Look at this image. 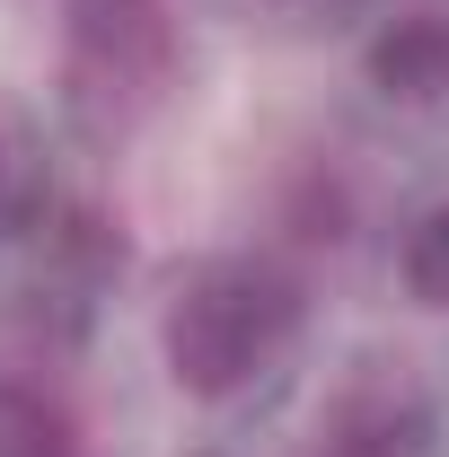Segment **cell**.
<instances>
[{
    "label": "cell",
    "mask_w": 449,
    "mask_h": 457,
    "mask_svg": "<svg viewBox=\"0 0 449 457\" xmlns=\"http://www.w3.org/2000/svg\"><path fill=\"white\" fill-rule=\"evenodd\" d=\"M370 88L388 106H441L449 97V18L441 9H405L370 36Z\"/></svg>",
    "instance_id": "5"
},
{
    "label": "cell",
    "mask_w": 449,
    "mask_h": 457,
    "mask_svg": "<svg viewBox=\"0 0 449 457\" xmlns=\"http://www.w3.org/2000/svg\"><path fill=\"white\" fill-rule=\"evenodd\" d=\"M18 212V176H9V141H0V220Z\"/></svg>",
    "instance_id": "8"
},
{
    "label": "cell",
    "mask_w": 449,
    "mask_h": 457,
    "mask_svg": "<svg viewBox=\"0 0 449 457\" xmlns=\"http://www.w3.org/2000/svg\"><path fill=\"white\" fill-rule=\"evenodd\" d=\"M274 9H300V18H335V9H352V0H274Z\"/></svg>",
    "instance_id": "9"
},
{
    "label": "cell",
    "mask_w": 449,
    "mask_h": 457,
    "mask_svg": "<svg viewBox=\"0 0 449 457\" xmlns=\"http://www.w3.org/2000/svg\"><path fill=\"white\" fill-rule=\"evenodd\" d=\"M300 317H309V299L274 255H203L168 290V317H159L168 378L185 396H238L291 352Z\"/></svg>",
    "instance_id": "1"
},
{
    "label": "cell",
    "mask_w": 449,
    "mask_h": 457,
    "mask_svg": "<svg viewBox=\"0 0 449 457\" xmlns=\"http://www.w3.org/2000/svg\"><path fill=\"white\" fill-rule=\"evenodd\" d=\"M423 449H432V404L388 370L352 378L318 422V457H423Z\"/></svg>",
    "instance_id": "4"
},
{
    "label": "cell",
    "mask_w": 449,
    "mask_h": 457,
    "mask_svg": "<svg viewBox=\"0 0 449 457\" xmlns=\"http://www.w3.org/2000/svg\"><path fill=\"white\" fill-rule=\"evenodd\" d=\"M176 79V36L159 0H80L71 9V54H62V88L89 132H132L141 114L168 97Z\"/></svg>",
    "instance_id": "3"
},
{
    "label": "cell",
    "mask_w": 449,
    "mask_h": 457,
    "mask_svg": "<svg viewBox=\"0 0 449 457\" xmlns=\"http://www.w3.org/2000/svg\"><path fill=\"white\" fill-rule=\"evenodd\" d=\"M0 457H71L54 440V431H9V440H0Z\"/></svg>",
    "instance_id": "7"
},
{
    "label": "cell",
    "mask_w": 449,
    "mask_h": 457,
    "mask_svg": "<svg viewBox=\"0 0 449 457\" xmlns=\"http://www.w3.org/2000/svg\"><path fill=\"white\" fill-rule=\"evenodd\" d=\"M396 273H405V290H414L423 308H449V203H432L423 220L405 228V246H396Z\"/></svg>",
    "instance_id": "6"
},
{
    "label": "cell",
    "mask_w": 449,
    "mask_h": 457,
    "mask_svg": "<svg viewBox=\"0 0 449 457\" xmlns=\"http://www.w3.org/2000/svg\"><path fill=\"white\" fill-rule=\"evenodd\" d=\"M114 273H123L114 220L71 194H18V212L0 220V290L36 335H80Z\"/></svg>",
    "instance_id": "2"
}]
</instances>
